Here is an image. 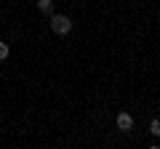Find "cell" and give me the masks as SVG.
I'll use <instances>...</instances> for the list:
<instances>
[{"label":"cell","instance_id":"1","mask_svg":"<svg viewBox=\"0 0 160 149\" xmlns=\"http://www.w3.org/2000/svg\"><path fill=\"white\" fill-rule=\"evenodd\" d=\"M51 29H53L56 35H67L69 29H72V22H69V16L56 13V16H51Z\"/></svg>","mask_w":160,"mask_h":149},{"label":"cell","instance_id":"2","mask_svg":"<svg viewBox=\"0 0 160 149\" xmlns=\"http://www.w3.org/2000/svg\"><path fill=\"white\" fill-rule=\"evenodd\" d=\"M118 128H120L123 133L131 131V128H133V117L128 115V112H120V115H118Z\"/></svg>","mask_w":160,"mask_h":149},{"label":"cell","instance_id":"4","mask_svg":"<svg viewBox=\"0 0 160 149\" xmlns=\"http://www.w3.org/2000/svg\"><path fill=\"white\" fill-rule=\"evenodd\" d=\"M149 131H152L155 136H160V120H152V123H149Z\"/></svg>","mask_w":160,"mask_h":149},{"label":"cell","instance_id":"6","mask_svg":"<svg viewBox=\"0 0 160 149\" xmlns=\"http://www.w3.org/2000/svg\"><path fill=\"white\" fill-rule=\"evenodd\" d=\"M149 149H160V147H149Z\"/></svg>","mask_w":160,"mask_h":149},{"label":"cell","instance_id":"5","mask_svg":"<svg viewBox=\"0 0 160 149\" xmlns=\"http://www.w3.org/2000/svg\"><path fill=\"white\" fill-rule=\"evenodd\" d=\"M8 59V43H0V61Z\"/></svg>","mask_w":160,"mask_h":149},{"label":"cell","instance_id":"3","mask_svg":"<svg viewBox=\"0 0 160 149\" xmlns=\"http://www.w3.org/2000/svg\"><path fill=\"white\" fill-rule=\"evenodd\" d=\"M38 8H40V11H43V13H51L53 3H51V0H38Z\"/></svg>","mask_w":160,"mask_h":149}]
</instances>
